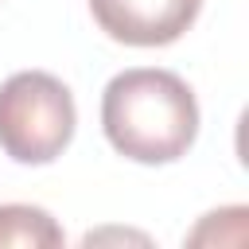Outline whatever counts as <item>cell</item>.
I'll list each match as a JSON object with an SVG mask.
<instances>
[{
  "label": "cell",
  "instance_id": "cell-1",
  "mask_svg": "<svg viewBox=\"0 0 249 249\" xmlns=\"http://www.w3.org/2000/svg\"><path fill=\"white\" fill-rule=\"evenodd\" d=\"M101 128L124 160L171 163L198 136V101L171 70H121L101 93Z\"/></svg>",
  "mask_w": 249,
  "mask_h": 249
},
{
  "label": "cell",
  "instance_id": "cell-2",
  "mask_svg": "<svg viewBox=\"0 0 249 249\" xmlns=\"http://www.w3.org/2000/svg\"><path fill=\"white\" fill-rule=\"evenodd\" d=\"M78 109L47 70H19L0 86V148L16 163H51L74 140Z\"/></svg>",
  "mask_w": 249,
  "mask_h": 249
},
{
  "label": "cell",
  "instance_id": "cell-3",
  "mask_svg": "<svg viewBox=\"0 0 249 249\" xmlns=\"http://www.w3.org/2000/svg\"><path fill=\"white\" fill-rule=\"evenodd\" d=\"M202 0H89L97 27L128 47H167L195 19Z\"/></svg>",
  "mask_w": 249,
  "mask_h": 249
},
{
  "label": "cell",
  "instance_id": "cell-4",
  "mask_svg": "<svg viewBox=\"0 0 249 249\" xmlns=\"http://www.w3.org/2000/svg\"><path fill=\"white\" fill-rule=\"evenodd\" d=\"M12 245L54 249V245H62V230L43 206L8 202V206H0V249H12Z\"/></svg>",
  "mask_w": 249,
  "mask_h": 249
}]
</instances>
